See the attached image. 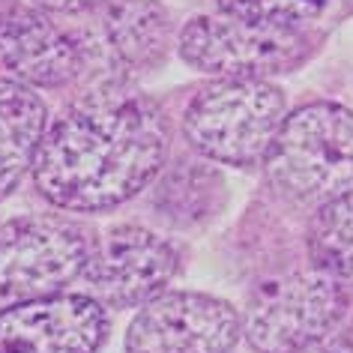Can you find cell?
I'll return each instance as SVG.
<instances>
[{
	"label": "cell",
	"mask_w": 353,
	"mask_h": 353,
	"mask_svg": "<svg viewBox=\"0 0 353 353\" xmlns=\"http://www.w3.org/2000/svg\"><path fill=\"white\" fill-rule=\"evenodd\" d=\"M171 129L153 99L132 87H93L42 135L33 183L60 210L99 213L126 204L162 171Z\"/></svg>",
	"instance_id": "cell-1"
},
{
	"label": "cell",
	"mask_w": 353,
	"mask_h": 353,
	"mask_svg": "<svg viewBox=\"0 0 353 353\" xmlns=\"http://www.w3.org/2000/svg\"><path fill=\"white\" fill-rule=\"evenodd\" d=\"M267 176L281 195L326 204L353 195V111L312 102L288 114L267 159Z\"/></svg>",
	"instance_id": "cell-2"
},
{
	"label": "cell",
	"mask_w": 353,
	"mask_h": 353,
	"mask_svg": "<svg viewBox=\"0 0 353 353\" xmlns=\"http://www.w3.org/2000/svg\"><path fill=\"white\" fill-rule=\"evenodd\" d=\"M285 117V93L267 78H219L189 102L183 132L210 162L258 165Z\"/></svg>",
	"instance_id": "cell-3"
},
{
	"label": "cell",
	"mask_w": 353,
	"mask_h": 353,
	"mask_svg": "<svg viewBox=\"0 0 353 353\" xmlns=\"http://www.w3.org/2000/svg\"><path fill=\"white\" fill-rule=\"evenodd\" d=\"M347 308V285L323 270L263 281L249 299L243 332L254 353H303L321 344Z\"/></svg>",
	"instance_id": "cell-4"
},
{
	"label": "cell",
	"mask_w": 353,
	"mask_h": 353,
	"mask_svg": "<svg viewBox=\"0 0 353 353\" xmlns=\"http://www.w3.org/2000/svg\"><path fill=\"white\" fill-rule=\"evenodd\" d=\"M180 54L198 72L219 78H267L290 72L308 54L296 28L243 15H198L180 33Z\"/></svg>",
	"instance_id": "cell-5"
},
{
	"label": "cell",
	"mask_w": 353,
	"mask_h": 353,
	"mask_svg": "<svg viewBox=\"0 0 353 353\" xmlns=\"http://www.w3.org/2000/svg\"><path fill=\"white\" fill-rule=\"evenodd\" d=\"M93 240L72 219L24 216L0 228V299L60 294L84 276Z\"/></svg>",
	"instance_id": "cell-6"
},
{
	"label": "cell",
	"mask_w": 353,
	"mask_h": 353,
	"mask_svg": "<svg viewBox=\"0 0 353 353\" xmlns=\"http://www.w3.org/2000/svg\"><path fill=\"white\" fill-rule=\"evenodd\" d=\"M168 42L171 21L156 0H105L75 33L81 66L96 87H129L162 63Z\"/></svg>",
	"instance_id": "cell-7"
},
{
	"label": "cell",
	"mask_w": 353,
	"mask_h": 353,
	"mask_svg": "<svg viewBox=\"0 0 353 353\" xmlns=\"http://www.w3.org/2000/svg\"><path fill=\"white\" fill-rule=\"evenodd\" d=\"M243 321L225 299L174 290L141 305L126 335L129 353H231Z\"/></svg>",
	"instance_id": "cell-8"
},
{
	"label": "cell",
	"mask_w": 353,
	"mask_h": 353,
	"mask_svg": "<svg viewBox=\"0 0 353 353\" xmlns=\"http://www.w3.org/2000/svg\"><path fill=\"white\" fill-rule=\"evenodd\" d=\"M176 272L174 245L141 225H120L93 245L84 281L102 305L135 308L165 294Z\"/></svg>",
	"instance_id": "cell-9"
},
{
	"label": "cell",
	"mask_w": 353,
	"mask_h": 353,
	"mask_svg": "<svg viewBox=\"0 0 353 353\" xmlns=\"http://www.w3.org/2000/svg\"><path fill=\"white\" fill-rule=\"evenodd\" d=\"M105 335V305L90 294L21 299L0 312V353H96Z\"/></svg>",
	"instance_id": "cell-10"
},
{
	"label": "cell",
	"mask_w": 353,
	"mask_h": 353,
	"mask_svg": "<svg viewBox=\"0 0 353 353\" xmlns=\"http://www.w3.org/2000/svg\"><path fill=\"white\" fill-rule=\"evenodd\" d=\"M0 66L28 87H63L84 72L75 37L28 3L0 6Z\"/></svg>",
	"instance_id": "cell-11"
},
{
	"label": "cell",
	"mask_w": 353,
	"mask_h": 353,
	"mask_svg": "<svg viewBox=\"0 0 353 353\" xmlns=\"http://www.w3.org/2000/svg\"><path fill=\"white\" fill-rule=\"evenodd\" d=\"M46 102L33 87L0 78V201L19 189L24 174L33 171L42 135L48 129Z\"/></svg>",
	"instance_id": "cell-12"
},
{
	"label": "cell",
	"mask_w": 353,
	"mask_h": 353,
	"mask_svg": "<svg viewBox=\"0 0 353 353\" xmlns=\"http://www.w3.org/2000/svg\"><path fill=\"white\" fill-rule=\"evenodd\" d=\"M225 183L219 171L204 162L180 159L174 168L162 174L153 195L156 210L174 225H195L201 219L213 216L222 207Z\"/></svg>",
	"instance_id": "cell-13"
},
{
	"label": "cell",
	"mask_w": 353,
	"mask_h": 353,
	"mask_svg": "<svg viewBox=\"0 0 353 353\" xmlns=\"http://www.w3.org/2000/svg\"><path fill=\"white\" fill-rule=\"evenodd\" d=\"M308 254L317 270L353 285V195L317 207L308 225Z\"/></svg>",
	"instance_id": "cell-14"
},
{
	"label": "cell",
	"mask_w": 353,
	"mask_h": 353,
	"mask_svg": "<svg viewBox=\"0 0 353 353\" xmlns=\"http://www.w3.org/2000/svg\"><path fill=\"white\" fill-rule=\"evenodd\" d=\"M216 3L222 12H231V15L296 28L299 21L314 19L330 0H216Z\"/></svg>",
	"instance_id": "cell-15"
},
{
	"label": "cell",
	"mask_w": 353,
	"mask_h": 353,
	"mask_svg": "<svg viewBox=\"0 0 353 353\" xmlns=\"http://www.w3.org/2000/svg\"><path fill=\"white\" fill-rule=\"evenodd\" d=\"M33 6L46 12H60V15H75V12H93L105 0H30Z\"/></svg>",
	"instance_id": "cell-16"
}]
</instances>
